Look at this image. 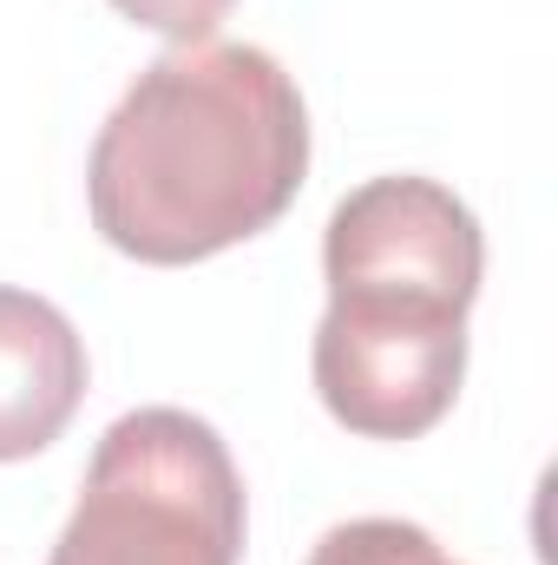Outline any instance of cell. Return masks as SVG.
<instances>
[{"mask_svg":"<svg viewBox=\"0 0 558 565\" xmlns=\"http://www.w3.org/2000/svg\"><path fill=\"white\" fill-rule=\"evenodd\" d=\"M309 178V106L250 40L171 46L126 86L93 139L86 204L132 264H204L250 244Z\"/></svg>","mask_w":558,"mask_h":565,"instance_id":"cell-1","label":"cell"},{"mask_svg":"<svg viewBox=\"0 0 558 565\" xmlns=\"http://www.w3.org/2000/svg\"><path fill=\"white\" fill-rule=\"evenodd\" d=\"M486 270L480 217L433 178H368L322 231L329 309L315 395L362 440H415L447 422L466 375V316Z\"/></svg>","mask_w":558,"mask_h":565,"instance_id":"cell-2","label":"cell"},{"mask_svg":"<svg viewBox=\"0 0 558 565\" xmlns=\"http://www.w3.org/2000/svg\"><path fill=\"white\" fill-rule=\"evenodd\" d=\"M244 473L191 408H132L99 434L46 565H237Z\"/></svg>","mask_w":558,"mask_h":565,"instance_id":"cell-3","label":"cell"},{"mask_svg":"<svg viewBox=\"0 0 558 565\" xmlns=\"http://www.w3.org/2000/svg\"><path fill=\"white\" fill-rule=\"evenodd\" d=\"M86 342L33 289L0 282V460L53 447L86 402Z\"/></svg>","mask_w":558,"mask_h":565,"instance_id":"cell-4","label":"cell"},{"mask_svg":"<svg viewBox=\"0 0 558 565\" xmlns=\"http://www.w3.org/2000/svg\"><path fill=\"white\" fill-rule=\"evenodd\" d=\"M309 565H453L415 520H342L315 540Z\"/></svg>","mask_w":558,"mask_h":565,"instance_id":"cell-5","label":"cell"},{"mask_svg":"<svg viewBox=\"0 0 558 565\" xmlns=\"http://www.w3.org/2000/svg\"><path fill=\"white\" fill-rule=\"evenodd\" d=\"M112 7H119L132 26H151V33L191 46V40H211V26H217L237 0H112Z\"/></svg>","mask_w":558,"mask_h":565,"instance_id":"cell-6","label":"cell"}]
</instances>
